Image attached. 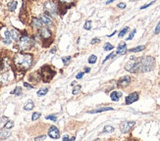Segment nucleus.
<instances>
[{
	"mask_svg": "<svg viewBox=\"0 0 160 141\" xmlns=\"http://www.w3.org/2000/svg\"><path fill=\"white\" fill-rule=\"evenodd\" d=\"M130 83H131V77L129 75H126V76L121 77V79L118 80L117 85L119 87H127Z\"/></svg>",
	"mask_w": 160,
	"mask_h": 141,
	"instance_id": "12",
	"label": "nucleus"
},
{
	"mask_svg": "<svg viewBox=\"0 0 160 141\" xmlns=\"http://www.w3.org/2000/svg\"><path fill=\"white\" fill-rule=\"evenodd\" d=\"M46 138V135H40V136H38V137H36L34 138V140H43V139H45Z\"/></svg>",
	"mask_w": 160,
	"mask_h": 141,
	"instance_id": "42",
	"label": "nucleus"
},
{
	"mask_svg": "<svg viewBox=\"0 0 160 141\" xmlns=\"http://www.w3.org/2000/svg\"><path fill=\"white\" fill-rule=\"evenodd\" d=\"M21 93H22V88L20 86H16L15 89L11 92V94H14V95H21Z\"/></svg>",
	"mask_w": 160,
	"mask_h": 141,
	"instance_id": "26",
	"label": "nucleus"
},
{
	"mask_svg": "<svg viewBox=\"0 0 160 141\" xmlns=\"http://www.w3.org/2000/svg\"><path fill=\"white\" fill-rule=\"evenodd\" d=\"M138 92H133V93H131L129 94L127 97H126V99H125V104L126 105H130L132 103H134L136 101L138 100Z\"/></svg>",
	"mask_w": 160,
	"mask_h": 141,
	"instance_id": "11",
	"label": "nucleus"
},
{
	"mask_svg": "<svg viewBox=\"0 0 160 141\" xmlns=\"http://www.w3.org/2000/svg\"><path fill=\"white\" fill-rule=\"evenodd\" d=\"M32 27L36 30H39L40 27H43V23L39 18H33L32 21Z\"/></svg>",
	"mask_w": 160,
	"mask_h": 141,
	"instance_id": "16",
	"label": "nucleus"
},
{
	"mask_svg": "<svg viewBox=\"0 0 160 141\" xmlns=\"http://www.w3.org/2000/svg\"><path fill=\"white\" fill-rule=\"evenodd\" d=\"M45 119H51V121H53V122H56V121H57V117L55 116V115H50V116H47Z\"/></svg>",
	"mask_w": 160,
	"mask_h": 141,
	"instance_id": "35",
	"label": "nucleus"
},
{
	"mask_svg": "<svg viewBox=\"0 0 160 141\" xmlns=\"http://www.w3.org/2000/svg\"><path fill=\"white\" fill-rule=\"evenodd\" d=\"M56 50H57V48L54 47L53 49H51V50H50V53H55V52H56Z\"/></svg>",
	"mask_w": 160,
	"mask_h": 141,
	"instance_id": "45",
	"label": "nucleus"
},
{
	"mask_svg": "<svg viewBox=\"0 0 160 141\" xmlns=\"http://www.w3.org/2000/svg\"><path fill=\"white\" fill-rule=\"evenodd\" d=\"M24 86H26L27 88H30V89H32V88H33L31 84H29V83H27V82H24Z\"/></svg>",
	"mask_w": 160,
	"mask_h": 141,
	"instance_id": "44",
	"label": "nucleus"
},
{
	"mask_svg": "<svg viewBox=\"0 0 160 141\" xmlns=\"http://www.w3.org/2000/svg\"><path fill=\"white\" fill-rule=\"evenodd\" d=\"M10 34H11V38L14 40V41H18L21 36H22V33H21V32L17 29H15V27H13V29L10 31Z\"/></svg>",
	"mask_w": 160,
	"mask_h": 141,
	"instance_id": "15",
	"label": "nucleus"
},
{
	"mask_svg": "<svg viewBox=\"0 0 160 141\" xmlns=\"http://www.w3.org/2000/svg\"><path fill=\"white\" fill-rule=\"evenodd\" d=\"M76 5V0H58V11L61 16Z\"/></svg>",
	"mask_w": 160,
	"mask_h": 141,
	"instance_id": "6",
	"label": "nucleus"
},
{
	"mask_svg": "<svg viewBox=\"0 0 160 141\" xmlns=\"http://www.w3.org/2000/svg\"><path fill=\"white\" fill-rule=\"evenodd\" d=\"M17 48L19 49L20 51H28L33 46L34 44V38L33 37H30L28 35L27 32H24L22 34L21 38L17 41Z\"/></svg>",
	"mask_w": 160,
	"mask_h": 141,
	"instance_id": "3",
	"label": "nucleus"
},
{
	"mask_svg": "<svg viewBox=\"0 0 160 141\" xmlns=\"http://www.w3.org/2000/svg\"><path fill=\"white\" fill-rule=\"evenodd\" d=\"M39 19L42 21V23L45 27H51L53 26V22H52V19L50 18L49 15H47L46 13H43L41 14V15L39 16Z\"/></svg>",
	"mask_w": 160,
	"mask_h": 141,
	"instance_id": "9",
	"label": "nucleus"
},
{
	"mask_svg": "<svg viewBox=\"0 0 160 141\" xmlns=\"http://www.w3.org/2000/svg\"><path fill=\"white\" fill-rule=\"evenodd\" d=\"M39 74L44 82H49L55 75V70L50 66L45 65L43 67H41V69L39 70Z\"/></svg>",
	"mask_w": 160,
	"mask_h": 141,
	"instance_id": "5",
	"label": "nucleus"
},
{
	"mask_svg": "<svg viewBox=\"0 0 160 141\" xmlns=\"http://www.w3.org/2000/svg\"><path fill=\"white\" fill-rule=\"evenodd\" d=\"M99 42H100V39L98 37H95V38H93L92 41H90V43H92V44H96V43H99Z\"/></svg>",
	"mask_w": 160,
	"mask_h": 141,
	"instance_id": "37",
	"label": "nucleus"
},
{
	"mask_svg": "<svg viewBox=\"0 0 160 141\" xmlns=\"http://www.w3.org/2000/svg\"><path fill=\"white\" fill-rule=\"evenodd\" d=\"M127 51V45L126 43H124V42H122V43L119 44V46H118L117 48V51H116V54H125Z\"/></svg>",
	"mask_w": 160,
	"mask_h": 141,
	"instance_id": "17",
	"label": "nucleus"
},
{
	"mask_svg": "<svg viewBox=\"0 0 160 141\" xmlns=\"http://www.w3.org/2000/svg\"><path fill=\"white\" fill-rule=\"evenodd\" d=\"M113 1H115V0H109V1L106 2V4H110V3H112Z\"/></svg>",
	"mask_w": 160,
	"mask_h": 141,
	"instance_id": "48",
	"label": "nucleus"
},
{
	"mask_svg": "<svg viewBox=\"0 0 160 141\" xmlns=\"http://www.w3.org/2000/svg\"><path fill=\"white\" fill-rule=\"evenodd\" d=\"M44 12L49 16H55L58 12V6L53 0H47L43 5Z\"/></svg>",
	"mask_w": 160,
	"mask_h": 141,
	"instance_id": "7",
	"label": "nucleus"
},
{
	"mask_svg": "<svg viewBox=\"0 0 160 141\" xmlns=\"http://www.w3.org/2000/svg\"><path fill=\"white\" fill-rule=\"evenodd\" d=\"M70 61H71V57H70V56H67V57H63V58H62V62L64 63L65 66H67L69 63H70Z\"/></svg>",
	"mask_w": 160,
	"mask_h": 141,
	"instance_id": "33",
	"label": "nucleus"
},
{
	"mask_svg": "<svg viewBox=\"0 0 160 141\" xmlns=\"http://www.w3.org/2000/svg\"><path fill=\"white\" fill-rule=\"evenodd\" d=\"M39 36L42 38V40H43V46L44 47L49 46L53 42L52 32L49 30V27H40V29H39Z\"/></svg>",
	"mask_w": 160,
	"mask_h": 141,
	"instance_id": "4",
	"label": "nucleus"
},
{
	"mask_svg": "<svg viewBox=\"0 0 160 141\" xmlns=\"http://www.w3.org/2000/svg\"><path fill=\"white\" fill-rule=\"evenodd\" d=\"M155 1H152V2H150V3H148V4H145V5H143V6H142L141 7V9L142 10V9H145V8H148V7H149L150 5H152V4H153Z\"/></svg>",
	"mask_w": 160,
	"mask_h": 141,
	"instance_id": "38",
	"label": "nucleus"
},
{
	"mask_svg": "<svg viewBox=\"0 0 160 141\" xmlns=\"http://www.w3.org/2000/svg\"><path fill=\"white\" fill-rule=\"evenodd\" d=\"M83 76V73L82 72V73H79L77 75H76V79H78V80H80V79H82V77Z\"/></svg>",
	"mask_w": 160,
	"mask_h": 141,
	"instance_id": "43",
	"label": "nucleus"
},
{
	"mask_svg": "<svg viewBox=\"0 0 160 141\" xmlns=\"http://www.w3.org/2000/svg\"><path fill=\"white\" fill-rule=\"evenodd\" d=\"M113 48H114V46L110 43H105V45H104V50L105 51H110V50H112Z\"/></svg>",
	"mask_w": 160,
	"mask_h": 141,
	"instance_id": "34",
	"label": "nucleus"
},
{
	"mask_svg": "<svg viewBox=\"0 0 160 141\" xmlns=\"http://www.w3.org/2000/svg\"><path fill=\"white\" fill-rule=\"evenodd\" d=\"M144 48H145L144 45H140V46H137L136 48L129 49V52H141V51L144 50Z\"/></svg>",
	"mask_w": 160,
	"mask_h": 141,
	"instance_id": "24",
	"label": "nucleus"
},
{
	"mask_svg": "<svg viewBox=\"0 0 160 141\" xmlns=\"http://www.w3.org/2000/svg\"><path fill=\"white\" fill-rule=\"evenodd\" d=\"M92 21H87V22L85 23V25H83V29L87 30V31L92 30Z\"/></svg>",
	"mask_w": 160,
	"mask_h": 141,
	"instance_id": "27",
	"label": "nucleus"
},
{
	"mask_svg": "<svg viewBox=\"0 0 160 141\" xmlns=\"http://www.w3.org/2000/svg\"><path fill=\"white\" fill-rule=\"evenodd\" d=\"M20 20L22 21L24 24L28 23V21H29V14H28V12L25 8V3L23 5V9L20 12Z\"/></svg>",
	"mask_w": 160,
	"mask_h": 141,
	"instance_id": "14",
	"label": "nucleus"
},
{
	"mask_svg": "<svg viewBox=\"0 0 160 141\" xmlns=\"http://www.w3.org/2000/svg\"><path fill=\"white\" fill-rule=\"evenodd\" d=\"M14 66L20 72H26L29 70L33 63V56L29 53H18L14 56Z\"/></svg>",
	"mask_w": 160,
	"mask_h": 141,
	"instance_id": "2",
	"label": "nucleus"
},
{
	"mask_svg": "<svg viewBox=\"0 0 160 141\" xmlns=\"http://www.w3.org/2000/svg\"><path fill=\"white\" fill-rule=\"evenodd\" d=\"M114 130H115V129L113 128V126H111V125H105V126H104V129H103V130H102L101 133H112Z\"/></svg>",
	"mask_w": 160,
	"mask_h": 141,
	"instance_id": "23",
	"label": "nucleus"
},
{
	"mask_svg": "<svg viewBox=\"0 0 160 141\" xmlns=\"http://www.w3.org/2000/svg\"><path fill=\"white\" fill-rule=\"evenodd\" d=\"M1 35H2V39H3V42L5 44L9 45L11 44L12 42V38H11V34H10V32L8 30H3V32H1Z\"/></svg>",
	"mask_w": 160,
	"mask_h": 141,
	"instance_id": "13",
	"label": "nucleus"
},
{
	"mask_svg": "<svg viewBox=\"0 0 160 141\" xmlns=\"http://www.w3.org/2000/svg\"><path fill=\"white\" fill-rule=\"evenodd\" d=\"M89 70H90L89 68H85V72H86V73H89Z\"/></svg>",
	"mask_w": 160,
	"mask_h": 141,
	"instance_id": "47",
	"label": "nucleus"
},
{
	"mask_svg": "<svg viewBox=\"0 0 160 141\" xmlns=\"http://www.w3.org/2000/svg\"><path fill=\"white\" fill-rule=\"evenodd\" d=\"M11 136V132L8 130V129H0V138H2V139H6V138H8Z\"/></svg>",
	"mask_w": 160,
	"mask_h": 141,
	"instance_id": "18",
	"label": "nucleus"
},
{
	"mask_svg": "<svg viewBox=\"0 0 160 141\" xmlns=\"http://www.w3.org/2000/svg\"><path fill=\"white\" fill-rule=\"evenodd\" d=\"M40 116H41V114H40L39 112L33 113L32 116V121H37V119H38L40 118Z\"/></svg>",
	"mask_w": 160,
	"mask_h": 141,
	"instance_id": "30",
	"label": "nucleus"
},
{
	"mask_svg": "<svg viewBox=\"0 0 160 141\" xmlns=\"http://www.w3.org/2000/svg\"><path fill=\"white\" fill-rule=\"evenodd\" d=\"M48 136L51 137L52 139H58L60 137V131L55 125H52L48 129Z\"/></svg>",
	"mask_w": 160,
	"mask_h": 141,
	"instance_id": "10",
	"label": "nucleus"
},
{
	"mask_svg": "<svg viewBox=\"0 0 160 141\" xmlns=\"http://www.w3.org/2000/svg\"><path fill=\"white\" fill-rule=\"evenodd\" d=\"M135 124V122H124L120 124V130L122 133H128L134 129Z\"/></svg>",
	"mask_w": 160,
	"mask_h": 141,
	"instance_id": "8",
	"label": "nucleus"
},
{
	"mask_svg": "<svg viewBox=\"0 0 160 141\" xmlns=\"http://www.w3.org/2000/svg\"><path fill=\"white\" fill-rule=\"evenodd\" d=\"M136 32H137V30H134L133 32H132L130 33V35H129V36H128L127 40H131V39H133V37L135 36V34H136Z\"/></svg>",
	"mask_w": 160,
	"mask_h": 141,
	"instance_id": "36",
	"label": "nucleus"
},
{
	"mask_svg": "<svg viewBox=\"0 0 160 141\" xmlns=\"http://www.w3.org/2000/svg\"><path fill=\"white\" fill-rule=\"evenodd\" d=\"M96 60H97V57L95 55H90L89 58H88V63L89 64H94V63L96 62Z\"/></svg>",
	"mask_w": 160,
	"mask_h": 141,
	"instance_id": "28",
	"label": "nucleus"
},
{
	"mask_svg": "<svg viewBox=\"0 0 160 141\" xmlns=\"http://www.w3.org/2000/svg\"><path fill=\"white\" fill-rule=\"evenodd\" d=\"M14 126V123L12 122V121H7V123L5 124V125H4V128L5 129H12Z\"/></svg>",
	"mask_w": 160,
	"mask_h": 141,
	"instance_id": "32",
	"label": "nucleus"
},
{
	"mask_svg": "<svg viewBox=\"0 0 160 141\" xmlns=\"http://www.w3.org/2000/svg\"><path fill=\"white\" fill-rule=\"evenodd\" d=\"M114 109L112 107H103V108H99V109H95L92 111H89V114H96V113H101V112H106V111H113Z\"/></svg>",
	"mask_w": 160,
	"mask_h": 141,
	"instance_id": "19",
	"label": "nucleus"
},
{
	"mask_svg": "<svg viewBox=\"0 0 160 141\" xmlns=\"http://www.w3.org/2000/svg\"><path fill=\"white\" fill-rule=\"evenodd\" d=\"M128 31H129V27H124V29L119 32V34H118V35H119V37L121 38V37H123L124 36V35L125 34H126L127 32H128Z\"/></svg>",
	"mask_w": 160,
	"mask_h": 141,
	"instance_id": "29",
	"label": "nucleus"
},
{
	"mask_svg": "<svg viewBox=\"0 0 160 141\" xmlns=\"http://www.w3.org/2000/svg\"><path fill=\"white\" fill-rule=\"evenodd\" d=\"M160 32V22L157 24V26H156V27H155V31H154V33H159Z\"/></svg>",
	"mask_w": 160,
	"mask_h": 141,
	"instance_id": "39",
	"label": "nucleus"
},
{
	"mask_svg": "<svg viewBox=\"0 0 160 141\" xmlns=\"http://www.w3.org/2000/svg\"><path fill=\"white\" fill-rule=\"evenodd\" d=\"M34 107V104L32 100H29V101H27L26 104L24 105V110L25 111H32Z\"/></svg>",
	"mask_w": 160,
	"mask_h": 141,
	"instance_id": "21",
	"label": "nucleus"
},
{
	"mask_svg": "<svg viewBox=\"0 0 160 141\" xmlns=\"http://www.w3.org/2000/svg\"><path fill=\"white\" fill-rule=\"evenodd\" d=\"M117 7H118V8H120V9H125V8H126V4H125V3H119Z\"/></svg>",
	"mask_w": 160,
	"mask_h": 141,
	"instance_id": "41",
	"label": "nucleus"
},
{
	"mask_svg": "<svg viewBox=\"0 0 160 141\" xmlns=\"http://www.w3.org/2000/svg\"><path fill=\"white\" fill-rule=\"evenodd\" d=\"M122 96V93L119 92V91H113V92L110 93V97H111V100L112 101H118L120 99V97Z\"/></svg>",
	"mask_w": 160,
	"mask_h": 141,
	"instance_id": "20",
	"label": "nucleus"
},
{
	"mask_svg": "<svg viewBox=\"0 0 160 141\" xmlns=\"http://www.w3.org/2000/svg\"><path fill=\"white\" fill-rule=\"evenodd\" d=\"M48 89H49V88H48V87H46V88H41V89H39L38 91V97H41V96H44L47 92H48Z\"/></svg>",
	"mask_w": 160,
	"mask_h": 141,
	"instance_id": "25",
	"label": "nucleus"
},
{
	"mask_svg": "<svg viewBox=\"0 0 160 141\" xmlns=\"http://www.w3.org/2000/svg\"><path fill=\"white\" fill-rule=\"evenodd\" d=\"M81 89H82V86H81V85H79V84H78L77 86L74 87V89H73V94H74V95L79 94V92L81 91Z\"/></svg>",
	"mask_w": 160,
	"mask_h": 141,
	"instance_id": "31",
	"label": "nucleus"
},
{
	"mask_svg": "<svg viewBox=\"0 0 160 141\" xmlns=\"http://www.w3.org/2000/svg\"><path fill=\"white\" fill-rule=\"evenodd\" d=\"M154 67L155 59L151 56H145L142 58H132L125 66V70L131 73H148Z\"/></svg>",
	"mask_w": 160,
	"mask_h": 141,
	"instance_id": "1",
	"label": "nucleus"
},
{
	"mask_svg": "<svg viewBox=\"0 0 160 141\" xmlns=\"http://www.w3.org/2000/svg\"><path fill=\"white\" fill-rule=\"evenodd\" d=\"M17 5H18V3H17L16 0H13V1H10V2L8 3L7 7H8V10H9V11L13 12V11H15V10H16Z\"/></svg>",
	"mask_w": 160,
	"mask_h": 141,
	"instance_id": "22",
	"label": "nucleus"
},
{
	"mask_svg": "<svg viewBox=\"0 0 160 141\" xmlns=\"http://www.w3.org/2000/svg\"><path fill=\"white\" fill-rule=\"evenodd\" d=\"M63 140H64V141H67V140L69 141V140H70V137H69V136H64V137H63Z\"/></svg>",
	"mask_w": 160,
	"mask_h": 141,
	"instance_id": "46",
	"label": "nucleus"
},
{
	"mask_svg": "<svg viewBox=\"0 0 160 141\" xmlns=\"http://www.w3.org/2000/svg\"><path fill=\"white\" fill-rule=\"evenodd\" d=\"M114 55H115L114 53H111L110 55H108V56H107V57H106L105 59H104V60H103V63H105V62H106L107 60H109L110 58H112V57H113V56H114Z\"/></svg>",
	"mask_w": 160,
	"mask_h": 141,
	"instance_id": "40",
	"label": "nucleus"
},
{
	"mask_svg": "<svg viewBox=\"0 0 160 141\" xmlns=\"http://www.w3.org/2000/svg\"><path fill=\"white\" fill-rule=\"evenodd\" d=\"M76 139V137L74 136V137H72V138H70V140H75Z\"/></svg>",
	"mask_w": 160,
	"mask_h": 141,
	"instance_id": "49",
	"label": "nucleus"
}]
</instances>
